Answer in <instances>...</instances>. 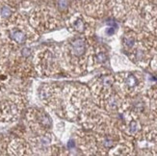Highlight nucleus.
<instances>
[{
	"label": "nucleus",
	"mask_w": 157,
	"mask_h": 156,
	"mask_svg": "<svg viewBox=\"0 0 157 156\" xmlns=\"http://www.w3.org/2000/svg\"><path fill=\"white\" fill-rule=\"evenodd\" d=\"M40 98L58 117L71 121L79 119L91 104L88 90L71 84H44L40 89Z\"/></svg>",
	"instance_id": "f257e3e1"
},
{
	"label": "nucleus",
	"mask_w": 157,
	"mask_h": 156,
	"mask_svg": "<svg viewBox=\"0 0 157 156\" xmlns=\"http://www.w3.org/2000/svg\"><path fill=\"white\" fill-rule=\"evenodd\" d=\"M59 51L62 68L72 75L84 73L95 64V52L89 37L74 35L63 44Z\"/></svg>",
	"instance_id": "f03ea898"
},
{
	"label": "nucleus",
	"mask_w": 157,
	"mask_h": 156,
	"mask_svg": "<svg viewBox=\"0 0 157 156\" xmlns=\"http://www.w3.org/2000/svg\"><path fill=\"white\" fill-rule=\"evenodd\" d=\"M69 30L77 36L90 37L93 35V26L88 19L81 15H74L67 22Z\"/></svg>",
	"instance_id": "39448f33"
},
{
	"label": "nucleus",
	"mask_w": 157,
	"mask_h": 156,
	"mask_svg": "<svg viewBox=\"0 0 157 156\" xmlns=\"http://www.w3.org/2000/svg\"><path fill=\"white\" fill-rule=\"evenodd\" d=\"M12 14H13V11H12V9L10 8L9 6H2L1 8H0V17L3 19H8L11 17L12 16Z\"/></svg>",
	"instance_id": "6e6552de"
},
{
	"label": "nucleus",
	"mask_w": 157,
	"mask_h": 156,
	"mask_svg": "<svg viewBox=\"0 0 157 156\" xmlns=\"http://www.w3.org/2000/svg\"><path fill=\"white\" fill-rule=\"evenodd\" d=\"M117 85L123 93L133 96L141 91L143 81L140 76L136 73H123L117 77Z\"/></svg>",
	"instance_id": "20e7f679"
},
{
	"label": "nucleus",
	"mask_w": 157,
	"mask_h": 156,
	"mask_svg": "<svg viewBox=\"0 0 157 156\" xmlns=\"http://www.w3.org/2000/svg\"><path fill=\"white\" fill-rule=\"evenodd\" d=\"M35 66L41 75L52 76L61 71L60 51L52 47H45L35 57Z\"/></svg>",
	"instance_id": "7ed1b4c3"
},
{
	"label": "nucleus",
	"mask_w": 157,
	"mask_h": 156,
	"mask_svg": "<svg viewBox=\"0 0 157 156\" xmlns=\"http://www.w3.org/2000/svg\"><path fill=\"white\" fill-rule=\"evenodd\" d=\"M9 38L10 40L13 41L14 43L17 44H24L28 41L29 38L31 37L28 31L24 30L23 28L20 27H14L9 30Z\"/></svg>",
	"instance_id": "0eeeda50"
},
{
	"label": "nucleus",
	"mask_w": 157,
	"mask_h": 156,
	"mask_svg": "<svg viewBox=\"0 0 157 156\" xmlns=\"http://www.w3.org/2000/svg\"><path fill=\"white\" fill-rule=\"evenodd\" d=\"M32 121L35 130L38 134L48 132L52 128V119L51 117L44 110L34 109L31 111Z\"/></svg>",
	"instance_id": "423d86ee"
},
{
	"label": "nucleus",
	"mask_w": 157,
	"mask_h": 156,
	"mask_svg": "<svg viewBox=\"0 0 157 156\" xmlns=\"http://www.w3.org/2000/svg\"><path fill=\"white\" fill-rule=\"evenodd\" d=\"M71 4V1L69 0H57V7L59 9V11L61 12H65L67 11Z\"/></svg>",
	"instance_id": "1a4fd4ad"
}]
</instances>
